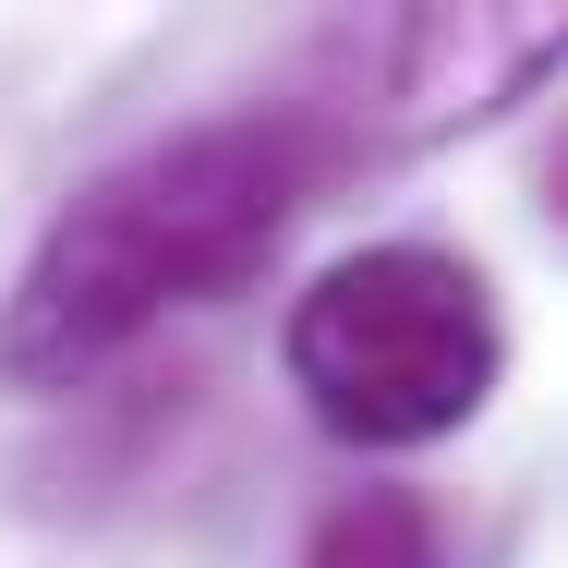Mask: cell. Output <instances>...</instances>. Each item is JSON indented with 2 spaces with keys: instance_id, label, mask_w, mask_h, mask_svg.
<instances>
[{
  "instance_id": "cell-1",
  "label": "cell",
  "mask_w": 568,
  "mask_h": 568,
  "mask_svg": "<svg viewBox=\"0 0 568 568\" xmlns=\"http://www.w3.org/2000/svg\"><path fill=\"white\" fill-rule=\"evenodd\" d=\"M327 170H339L327 110H219V121H182V133L110 158L98 182H73V206L12 266L0 387H37V399L85 387L158 315L242 291L291 242V219L315 206Z\"/></svg>"
},
{
  "instance_id": "cell-2",
  "label": "cell",
  "mask_w": 568,
  "mask_h": 568,
  "mask_svg": "<svg viewBox=\"0 0 568 568\" xmlns=\"http://www.w3.org/2000/svg\"><path fill=\"white\" fill-rule=\"evenodd\" d=\"M278 363H291V399L339 448H436L496 399L508 315L459 242H363L303 278Z\"/></svg>"
},
{
  "instance_id": "cell-3",
  "label": "cell",
  "mask_w": 568,
  "mask_h": 568,
  "mask_svg": "<svg viewBox=\"0 0 568 568\" xmlns=\"http://www.w3.org/2000/svg\"><path fill=\"white\" fill-rule=\"evenodd\" d=\"M545 73H557V24L545 12H399V24H375L351 49V110L375 98V133L424 145V133L508 110Z\"/></svg>"
},
{
  "instance_id": "cell-4",
  "label": "cell",
  "mask_w": 568,
  "mask_h": 568,
  "mask_svg": "<svg viewBox=\"0 0 568 568\" xmlns=\"http://www.w3.org/2000/svg\"><path fill=\"white\" fill-rule=\"evenodd\" d=\"M303 568H448V532H436V508L412 484H363L315 520Z\"/></svg>"
}]
</instances>
